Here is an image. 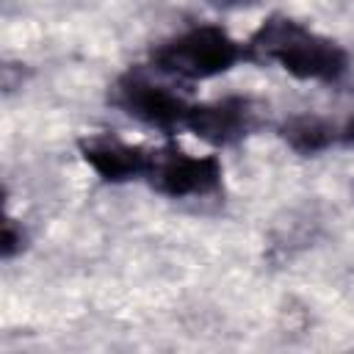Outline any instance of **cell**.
<instances>
[{"label": "cell", "mask_w": 354, "mask_h": 354, "mask_svg": "<svg viewBox=\"0 0 354 354\" xmlns=\"http://www.w3.org/2000/svg\"><path fill=\"white\" fill-rule=\"evenodd\" d=\"M246 61L277 64L296 80L337 83L348 72V53L329 36L310 30L288 14H271L243 41Z\"/></svg>", "instance_id": "1"}, {"label": "cell", "mask_w": 354, "mask_h": 354, "mask_svg": "<svg viewBox=\"0 0 354 354\" xmlns=\"http://www.w3.org/2000/svg\"><path fill=\"white\" fill-rule=\"evenodd\" d=\"M152 66L169 77L180 80H207L230 72L235 64L246 61L243 41L232 39L221 25H194L166 41H160L152 55Z\"/></svg>", "instance_id": "2"}, {"label": "cell", "mask_w": 354, "mask_h": 354, "mask_svg": "<svg viewBox=\"0 0 354 354\" xmlns=\"http://www.w3.org/2000/svg\"><path fill=\"white\" fill-rule=\"evenodd\" d=\"M144 180L152 191L169 199H205L221 191L224 166L221 158L213 152L194 155L169 141L152 149V160Z\"/></svg>", "instance_id": "3"}, {"label": "cell", "mask_w": 354, "mask_h": 354, "mask_svg": "<svg viewBox=\"0 0 354 354\" xmlns=\"http://www.w3.org/2000/svg\"><path fill=\"white\" fill-rule=\"evenodd\" d=\"M108 100L130 119L166 133L183 127L191 108L185 97H180L171 86L152 80L144 69H127L124 75H119L111 86Z\"/></svg>", "instance_id": "4"}, {"label": "cell", "mask_w": 354, "mask_h": 354, "mask_svg": "<svg viewBox=\"0 0 354 354\" xmlns=\"http://www.w3.org/2000/svg\"><path fill=\"white\" fill-rule=\"evenodd\" d=\"M268 108L254 97H221L213 102H196L188 108L183 127L210 147H232L254 136L268 113Z\"/></svg>", "instance_id": "5"}, {"label": "cell", "mask_w": 354, "mask_h": 354, "mask_svg": "<svg viewBox=\"0 0 354 354\" xmlns=\"http://www.w3.org/2000/svg\"><path fill=\"white\" fill-rule=\"evenodd\" d=\"M77 152L94 169V174L111 185L144 180L152 160V149L130 144L113 133H91L77 138Z\"/></svg>", "instance_id": "6"}, {"label": "cell", "mask_w": 354, "mask_h": 354, "mask_svg": "<svg viewBox=\"0 0 354 354\" xmlns=\"http://www.w3.org/2000/svg\"><path fill=\"white\" fill-rule=\"evenodd\" d=\"M279 138L301 158H313L340 144L337 124L318 113H293L279 124Z\"/></svg>", "instance_id": "7"}, {"label": "cell", "mask_w": 354, "mask_h": 354, "mask_svg": "<svg viewBox=\"0 0 354 354\" xmlns=\"http://www.w3.org/2000/svg\"><path fill=\"white\" fill-rule=\"evenodd\" d=\"M25 246H28V232H25L22 221H17L14 216H6L3 235H0V257L14 260L19 252H25Z\"/></svg>", "instance_id": "8"}, {"label": "cell", "mask_w": 354, "mask_h": 354, "mask_svg": "<svg viewBox=\"0 0 354 354\" xmlns=\"http://www.w3.org/2000/svg\"><path fill=\"white\" fill-rule=\"evenodd\" d=\"M337 133H340V144L343 147H354V105L348 108L346 119L337 124Z\"/></svg>", "instance_id": "9"}, {"label": "cell", "mask_w": 354, "mask_h": 354, "mask_svg": "<svg viewBox=\"0 0 354 354\" xmlns=\"http://www.w3.org/2000/svg\"><path fill=\"white\" fill-rule=\"evenodd\" d=\"M210 6H216V8H238V6H243V3H249V0H207Z\"/></svg>", "instance_id": "10"}]
</instances>
